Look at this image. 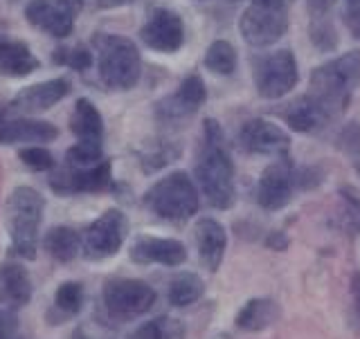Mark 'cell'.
Wrapping results in <instances>:
<instances>
[{"instance_id":"2e32d148","label":"cell","mask_w":360,"mask_h":339,"mask_svg":"<svg viewBox=\"0 0 360 339\" xmlns=\"http://www.w3.org/2000/svg\"><path fill=\"white\" fill-rule=\"evenodd\" d=\"M131 261L140 265H167L178 267L187 261V247L176 239H155V236H138L131 243Z\"/></svg>"},{"instance_id":"7a4b0ae2","label":"cell","mask_w":360,"mask_h":339,"mask_svg":"<svg viewBox=\"0 0 360 339\" xmlns=\"http://www.w3.org/2000/svg\"><path fill=\"white\" fill-rule=\"evenodd\" d=\"M45 200L37 189L16 187L5 200V230L11 241V252L22 258H37L39 227L43 220Z\"/></svg>"},{"instance_id":"4dcf8cb0","label":"cell","mask_w":360,"mask_h":339,"mask_svg":"<svg viewBox=\"0 0 360 339\" xmlns=\"http://www.w3.org/2000/svg\"><path fill=\"white\" fill-rule=\"evenodd\" d=\"M338 227L347 234L360 232V200L352 189H340V211H338Z\"/></svg>"},{"instance_id":"f546056e","label":"cell","mask_w":360,"mask_h":339,"mask_svg":"<svg viewBox=\"0 0 360 339\" xmlns=\"http://www.w3.org/2000/svg\"><path fill=\"white\" fill-rule=\"evenodd\" d=\"M101 160H104V149H101V142L97 140H79L65 153L68 166H75V168L95 166Z\"/></svg>"},{"instance_id":"6da1fadb","label":"cell","mask_w":360,"mask_h":339,"mask_svg":"<svg viewBox=\"0 0 360 339\" xmlns=\"http://www.w3.org/2000/svg\"><path fill=\"white\" fill-rule=\"evenodd\" d=\"M205 135L196 157V180L202 196L214 209H230L234 205V164L225 149V138L217 119H205Z\"/></svg>"},{"instance_id":"ba28073f","label":"cell","mask_w":360,"mask_h":339,"mask_svg":"<svg viewBox=\"0 0 360 339\" xmlns=\"http://www.w3.org/2000/svg\"><path fill=\"white\" fill-rule=\"evenodd\" d=\"M297 84V61L290 50H279L255 63V86L264 99H279Z\"/></svg>"},{"instance_id":"cb8c5ba5","label":"cell","mask_w":360,"mask_h":339,"mask_svg":"<svg viewBox=\"0 0 360 339\" xmlns=\"http://www.w3.org/2000/svg\"><path fill=\"white\" fill-rule=\"evenodd\" d=\"M70 131L77 140L101 142V138H104V117H101L99 108L90 99H77L70 117Z\"/></svg>"},{"instance_id":"7402d4cb","label":"cell","mask_w":360,"mask_h":339,"mask_svg":"<svg viewBox=\"0 0 360 339\" xmlns=\"http://www.w3.org/2000/svg\"><path fill=\"white\" fill-rule=\"evenodd\" d=\"M41 67V61L34 56L27 43L18 39L0 36V74L9 79H20Z\"/></svg>"},{"instance_id":"44dd1931","label":"cell","mask_w":360,"mask_h":339,"mask_svg":"<svg viewBox=\"0 0 360 339\" xmlns=\"http://www.w3.org/2000/svg\"><path fill=\"white\" fill-rule=\"evenodd\" d=\"M284 119L295 133H318L333 119V115L311 95H304L284 110Z\"/></svg>"},{"instance_id":"ac0fdd59","label":"cell","mask_w":360,"mask_h":339,"mask_svg":"<svg viewBox=\"0 0 360 339\" xmlns=\"http://www.w3.org/2000/svg\"><path fill=\"white\" fill-rule=\"evenodd\" d=\"M194 239L202 267L217 272L225 256V247H228V234H225L223 225L214 218H200L194 227Z\"/></svg>"},{"instance_id":"7bdbcfd3","label":"cell","mask_w":360,"mask_h":339,"mask_svg":"<svg viewBox=\"0 0 360 339\" xmlns=\"http://www.w3.org/2000/svg\"><path fill=\"white\" fill-rule=\"evenodd\" d=\"M72 339H90V337H88V333H86L84 328H77V331L72 333Z\"/></svg>"},{"instance_id":"277c9868","label":"cell","mask_w":360,"mask_h":339,"mask_svg":"<svg viewBox=\"0 0 360 339\" xmlns=\"http://www.w3.org/2000/svg\"><path fill=\"white\" fill-rule=\"evenodd\" d=\"M144 205L149 207L155 216L172 222L189 220L200 207V198L194 180L185 171H174L144 194Z\"/></svg>"},{"instance_id":"f1b7e54d","label":"cell","mask_w":360,"mask_h":339,"mask_svg":"<svg viewBox=\"0 0 360 339\" xmlns=\"http://www.w3.org/2000/svg\"><path fill=\"white\" fill-rule=\"evenodd\" d=\"M84 306V288L75 281H65L54 292V310L61 312V319H70Z\"/></svg>"},{"instance_id":"e575fe53","label":"cell","mask_w":360,"mask_h":339,"mask_svg":"<svg viewBox=\"0 0 360 339\" xmlns=\"http://www.w3.org/2000/svg\"><path fill=\"white\" fill-rule=\"evenodd\" d=\"M93 61H95L93 54H90V50H86L84 45H77V48H61L54 52V63L68 65L77 72L90 70V67H93Z\"/></svg>"},{"instance_id":"d590c367","label":"cell","mask_w":360,"mask_h":339,"mask_svg":"<svg viewBox=\"0 0 360 339\" xmlns=\"http://www.w3.org/2000/svg\"><path fill=\"white\" fill-rule=\"evenodd\" d=\"M18 160L32 171H50L54 166V155L43 146H27L18 151Z\"/></svg>"},{"instance_id":"74e56055","label":"cell","mask_w":360,"mask_h":339,"mask_svg":"<svg viewBox=\"0 0 360 339\" xmlns=\"http://www.w3.org/2000/svg\"><path fill=\"white\" fill-rule=\"evenodd\" d=\"M333 5H335V0H307V9H309L311 20L329 18V11L333 9Z\"/></svg>"},{"instance_id":"8fae6325","label":"cell","mask_w":360,"mask_h":339,"mask_svg":"<svg viewBox=\"0 0 360 339\" xmlns=\"http://www.w3.org/2000/svg\"><path fill=\"white\" fill-rule=\"evenodd\" d=\"M292 191H295V166L288 155H284L264 168L257 182V202L266 211H279L290 202Z\"/></svg>"},{"instance_id":"484cf974","label":"cell","mask_w":360,"mask_h":339,"mask_svg":"<svg viewBox=\"0 0 360 339\" xmlns=\"http://www.w3.org/2000/svg\"><path fill=\"white\" fill-rule=\"evenodd\" d=\"M205 295V284L194 272H180L169 281L167 299L176 308H187Z\"/></svg>"},{"instance_id":"30bf717a","label":"cell","mask_w":360,"mask_h":339,"mask_svg":"<svg viewBox=\"0 0 360 339\" xmlns=\"http://www.w3.org/2000/svg\"><path fill=\"white\" fill-rule=\"evenodd\" d=\"M50 187L59 196L101 194V191L112 187V166L108 160H101L88 168L65 166L50 178Z\"/></svg>"},{"instance_id":"d6a6232c","label":"cell","mask_w":360,"mask_h":339,"mask_svg":"<svg viewBox=\"0 0 360 339\" xmlns=\"http://www.w3.org/2000/svg\"><path fill=\"white\" fill-rule=\"evenodd\" d=\"M333 70L338 72V77L342 79L347 84L349 90H356L360 88V50H354V52H347L342 56H338V59L331 61Z\"/></svg>"},{"instance_id":"52a82bcc","label":"cell","mask_w":360,"mask_h":339,"mask_svg":"<svg viewBox=\"0 0 360 339\" xmlns=\"http://www.w3.org/2000/svg\"><path fill=\"white\" fill-rule=\"evenodd\" d=\"M129 236V218L120 209H108L84 232L82 250L90 261L115 256Z\"/></svg>"},{"instance_id":"4fadbf2b","label":"cell","mask_w":360,"mask_h":339,"mask_svg":"<svg viewBox=\"0 0 360 339\" xmlns=\"http://www.w3.org/2000/svg\"><path fill=\"white\" fill-rule=\"evenodd\" d=\"M207 88L198 74H189L183 79L174 95L160 99L155 104V119L162 124H176L191 117L194 112L205 104Z\"/></svg>"},{"instance_id":"d4e9b609","label":"cell","mask_w":360,"mask_h":339,"mask_svg":"<svg viewBox=\"0 0 360 339\" xmlns=\"http://www.w3.org/2000/svg\"><path fill=\"white\" fill-rule=\"evenodd\" d=\"M43 250L59 263H70L82 252V236H79L72 227H52L43 239Z\"/></svg>"},{"instance_id":"ab89813d","label":"cell","mask_w":360,"mask_h":339,"mask_svg":"<svg viewBox=\"0 0 360 339\" xmlns=\"http://www.w3.org/2000/svg\"><path fill=\"white\" fill-rule=\"evenodd\" d=\"M268 247H273V250L281 252V250H286V247H288V239L281 232H273L268 236Z\"/></svg>"},{"instance_id":"f35d334b","label":"cell","mask_w":360,"mask_h":339,"mask_svg":"<svg viewBox=\"0 0 360 339\" xmlns=\"http://www.w3.org/2000/svg\"><path fill=\"white\" fill-rule=\"evenodd\" d=\"M345 22H347L349 32H352V36H354L356 41H360V5L349 7V9H347Z\"/></svg>"},{"instance_id":"836d02e7","label":"cell","mask_w":360,"mask_h":339,"mask_svg":"<svg viewBox=\"0 0 360 339\" xmlns=\"http://www.w3.org/2000/svg\"><path fill=\"white\" fill-rule=\"evenodd\" d=\"M309 34H311V43L320 52H333L338 48V34H335V27L329 18L311 20Z\"/></svg>"},{"instance_id":"60d3db41","label":"cell","mask_w":360,"mask_h":339,"mask_svg":"<svg viewBox=\"0 0 360 339\" xmlns=\"http://www.w3.org/2000/svg\"><path fill=\"white\" fill-rule=\"evenodd\" d=\"M352 295H354V306L360 314V272L352 277Z\"/></svg>"},{"instance_id":"4316f807","label":"cell","mask_w":360,"mask_h":339,"mask_svg":"<svg viewBox=\"0 0 360 339\" xmlns=\"http://www.w3.org/2000/svg\"><path fill=\"white\" fill-rule=\"evenodd\" d=\"M205 67L214 74L228 77L236 70V50L228 41H214L205 52Z\"/></svg>"},{"instance_id":"5bb4252c","label":"cell","mask_w":360,"mask_h":339,"mask_svg":"<svg viewBox=\"0 0 360 339\" xmlns=\"http://www.w3.org/2000/svg\"><path fill=\"white\" fill-rule=\"evenodd\" d=\"M239 144L243 151L255 153V155L284 157L288 155V149H290V138L284 128L277 126V124L257 117V119L245 121L241 126Z\"/></svg>"},{"instance_id":"e0dca14e","label":"cell","mask_w":360,"mask_h":339,"mask_svg":"<svg viewBox=\"0 0 360 339\" xmlns=\"http://www.w3.org/2000/svg\"><path fill=\"white\" fill-rule=\"evenodd\" d=\"M70 93V81L65 77L59 79H50V81H41V84H32L27 88H22L20 93L11 99L9 108L16 112H43L56 106L59 101H63Z\"/></svg>"},{"instance_id":"1f68e13d","label":"cell","mask_w":360,"mask_h":339,"mask_svg":"<svg viewBox=\"0 0 360 339\" xmlns=\"http://www.w3.org/2000/svg\"><path fill=\"white\" fill-rule=\"evenodd\" d=\"M178 155H180V149L176 144L158 142V144H149V149L140 155V160H142L140 164H142V168L146 173H153V171H158V168L172 164Z\"/></svg>"},{"instance_id":"d6986e66","label":"cell","mask_w":360,"mask_h":339,"mask_svg":"<svg viewBox=\"0 0 360 339\" xmlns=\"http://www.w3.org/2000/svg\"><path fill=\"white\" fill-rule=\"evenodd\" d=\"M59 138V128L41 119H11L0 126V144H50Z\"/></svg>"},{"instance_id":"ffe728a7","label":"cell","mask_w":360,"mask_h":339,"mask_svg":"<svg viewBox=\"0 0 360 339\" xmlns=\"http://www.w3.org/2000/svg\"><path fill=\"white\" fill-rule=\"evenodd\" d=\"M32 279L18 263L0 265V308L16 310L27 306L32 299Z\"/></svg>"},{"instance_id":"ee69618b","label":"cell","mask_w":360,"mask_h":339,"mask_svg":"<svg viewBox=\"0 0 360 339\" xmlns=\"http://www.w3.org/2000/svg\"><path fill=\"white\" fill-rule=\"evenodd\" d=\"M349 3V7H356V5H360V0H347Z\"/></svg>"},{"instance_id":"8992f818","label":"cell","mask_w":360,"mask_h":339,"mask_svg":"<svg viewBox=\"0 0 360 339\" xmlns=\"http://www.w3.org/2000/svg\"><path fill=\"white\" fill-rule=\"evenodd\" d=\"M155 303V290L140 279H110L104 286V306L117 321L146 314Z\"/></svg>"},{"instance_id":"7dc6e473","label":"cell","mask_w":360,"mask_h":339,"mask_svg":"<svg viewBox=\"0 0 360 339\" xmlns=\"http://www.w3.org/2000/svg\"><path fill=\"white\" fill-rule=\"evenodd\" d=\"M230 3H241V0H230Z\"/></svg>"},{"instance_id":"c3c4849f","label":"cell","mask_w":360,"mask_h":339,"mask_svg":"<svg viewBox=\"0 0 360 339\" xmlns=\"http://www.w3.org/2000/svg\"><path fill=\"white\" fill-rule=\"evenodd\" d=\"M14 339H20V337H14Z\"/></svg>"},{"instance_id":"b9f144b4","label":"cell","mask_w":360,"mask_h":339,"mask_svg":"<svg viewBox=\"0 0 360 339\" xmlns=\"http://www.w3.org/2000/svg\"><path fill=\"white\" fill-rule=\"evenodd\" d=\"M133 0H95V5L101 7V9H117V7H124V5H131Z\"/></svg>"},{"instance_id":"603a6c76","label":"cell","mask_w":360,"mask_h":339,"mask_svg":"<svg viewBox=\"0 0 360 339\" xmlns=\"http://www.w3.org/2000/svg\"><path fill=\"white\" fill-rule=\"evenodd\" d=\"M279 314L281 310L277 306V301L268 297H257L248 301L239 310V314H236V328H241L245 333H262L279 319Z\"/></svg>"},{"instance_id":"8d00e7d4","label":"cell","mask_w":360,"mask_h":339,"mask_svg":"<svg viewBox=\"0 0 360 339\" xmlns=\"http://www.w3.org/2000/svg\"><path fill=\"white\" fill-rule=\"evenodd\" d=\"M340 144L352 157H360V124H349L340 135Z\"/></svg>"},{"instance_id":"9c48e42d","label":"cell","mask_w":360,"mask_h":339,"mask_svg":"<svg viewBox=\"0 0 360 339\" xmlns=\"http://www.w3.org/2000/svg\"><path fill=\"white\" fill-rule=\"evenodd\" d=\"M84 0H30L25 18L32 27L45 32L52 39H65L75 29Z\"/></svg>"},{"instance_id":"5b68a950","label":"cell","mask_w":360,"mask_h":339,"mask_svg":"<svg viewBox=\"0 0 360 339\" xmlns=\"http://www.w3.org/2000/svg\"><path fill=\"white\" fill-rule=\"evenodd\" d=\"M288 29L286 0H252L239 18V32L252 48H268Z\"/></svg>"},{"instance_id":"f6af8a7d","label":"cell","mask_w":360,"mask_h":339,"mask_svg":"<svg viewBox=\"0 0 360 339\" xmlns=\"http://www.w3.org/2000/svg\"><path fill=\"white\" fill-rule=\"evenodd\" d=\"M5 124V115H3V110H0V126Z\"/></svg>"},{"instance_id":"bcb514c9","label":"cell","mask_w":360,"mask_h":339,"mask_svg":"<svg viewBox=\"0 0 360 339\" xmlns=\"http://www.w3.org/2000/svg\"><path fill=\"white\" fill-rule=\"evenodd\" d=\"M356 168H358V175H360V157H356Z\"/></svg>"},{"instance_id":"3957f363","label":"cell","mask_w":360,"mask_h":339,"mask_svg":"<svg viewBox=\"0 0 360 339\" xmlns=\"http://www.w3.org/2000/svg\"><path fill=\"white\" fill-rule=\"evenodd\" d=\"M97 52V72L108 90H131L140 81L142 59L135 43L120 34H93Z\"/></svg>"},{"instance_id":"83f0119b","label":"cell","mask_w":360,"mask_h":339,"mask_svg":"<svg viewBox=\"0 0 360 339\" xmlns=\"http://www.w3.org/2000/svg\"><path fill=\"white\" fill-rule=\"evenodd\" d=\"M183 337H185L183 324L169 317L146 321L129 335V339H183Z\"/></svg>"},{"instance_id":"7c38bea8","label":"cell","mask_w":360,"mask_h":339,"mask_svg":"<svg viewBox=\"0 0 360 339\" xmlns=\"http://www.w3.org/2000/svg\"><path fill=\"white\" fill-rule=\"evenodd\" d=\"M140 39L149 50L174 54L183 48L185 43V25L176 11L158 7L151 11V16L140 29Z\"/></svg>"},{"instance_id":"9a60e30c","label":"cell","mask_w":360,"mask_h":339,"mask_svg":"<svg viewBox=\"0 0 360 339\" xmlns=\"http://www.w3.org/2000/svg\"><path fill=\"white\" fill-rule=\"evenodd\" d=\"M354 90H349L347 84L342 81L338 72L333 70L331 61L324 63L320 67H315L309 79V93L318 104H322L333 117H338L340 112L347 110L349 99H352Z\"/></svg>"}]
</instances>
